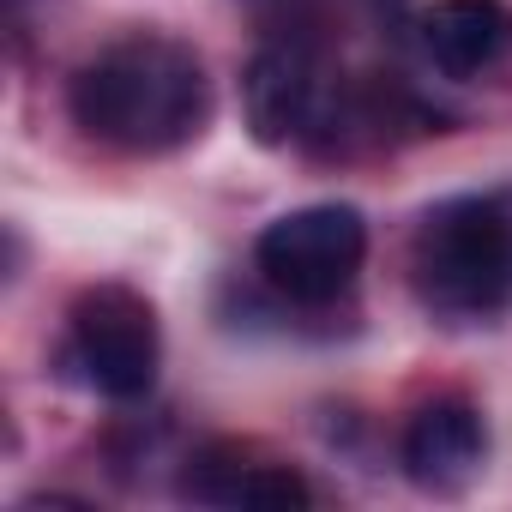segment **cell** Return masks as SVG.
<instances>
[{"mask_svg": "<svg viewBox=\"0 0 512 512\" xmlns=\"http://www.w3.org/2000/svg\"><path fill=\"white\" fill-rule=\"evenodd\" d=\"M73 121L127 157H169L193 145L211 121V79L205 61L175 37H121L91 55L67 85Z\"/></svg>", "mask_w": 512, "mask_h": 512, "instance_id": "cell-1", "label": "cell"}, {"mask_svg": "<svg viewBox=\"0 0 512 512\" xmlns=\"http://www.w3.org/2000/svg\"><path fill=\"white\" fill-rule=\"evenodd\" d=\"M410 284L434 320L476 326L512 308V193H458L422 211Z\"/></svg>", "mask_w": 512, "mask_h": 512, "instance_id": "cell-2", "label": "cell"}, {"mask_svg": "<svg viewBox=\"0 0 512 512\" xmlns=\"http://www.w3.org/2000/svg\"><path fill=\"white\" fill-rule=\"evenodd\" d=\"M356 85L332 73L326 43L308 37H266L241 73V109L260 145H320L338 151L350 139Z\"/></svg>", "mask_w": 512, "mask_h": 512, "instance_id": "cell-3", "label": "cell"}, {"mask_svg": "<svg viewBox=\"0 0 512 512\" xmlns=\"http://www.w3.org/2000/svg\"><path fill=\"white\" fill-rule=\"evenodd\" d=\"M368 260V217L356 205H296L272 217L253 241V272L266 278L272 296L296 308H326L338 302Z\"/></svg>", "mask_w": 512, "mask_h": 512, "instance_id": "cell-4", "label": "cell"}, {"mask_svg": "<svg viewBox=\"0 0 512 512\" xmlns=\"http://www.w3.org/2000/svg\"><path fill=\"white\" fill-rule=\"evenodd\" d=\"M67 338H73L79 380L97 398H109V404L151 398L157 368H163V332H157V308L133 284L79 290L67 308Z\"/></svg>", "mask_w": 512, "mask_h": 512, "instance_id": "cell-5", "label": "cell"}, {"mask_svg": "<svg viewBox=\"0 0 512 512\" xmlns=\"http://www.w3.org/2000/svg\"><path fill=\"white\" fill-rule=\"evenodd\" d=\"M398 464L422 494H464L488 464L482 410L470 398H428L398 434Z\"/></svg>", "mask_w": 512, "mask_h": 512, "instance_id": "cell-6", "label": "cell"}, {"mask_svg": "<svg viewBox=\"0 0 512 512\" xmlns=\"http://www.w3.org/2000/svg\"><path fill=\"white\" fill-rule=\"evenodd\" d=\"M181 494L205 506H253V512H302L314 506V488L296 464H278L241 440H211L187 458Z\"/></svg>", "mask_w": 512, "mask_h": 512, "instance_id": "cell-7", "label": "cell"}, {"mask_svg": "<svg viewBox=\"0 0 512 512\" xmlns=\"http://www.w3.org/2000/svg\"><path fill=\"white\" fill-rule=\"evenodd\" d=\"M416 31H422V55L458 85L482 79L506 55V37H512L500 0H434Z\"/></svg>", "mask_w": 512, "mask_h": 512, "instance_id": "cell-8", "label": "cell"}]
</instances>
